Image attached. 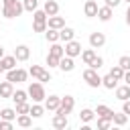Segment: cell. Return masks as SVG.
<instances>
[{
  "label": "cell",
  "mask_w": 130,
  "mask_h": 130,
  "mask_svg": "<svg viewBox=\"0 0 130 130\" xmlns=\"http://www.w3.org/2000/svg\"><path fill=\"white\" fill-rule=\"evenodd\" d=\"M28 95H30L35 102H41V100H45L47 95H45V87H43V81H32V83L28 85Z\"/></svg>",
  "instance_id": "6da1fadb"
},
{
  "label": "cell",
  "mask_w": 130,
  "mask_h": 130,
  "mask_svg": "<svg viewBox=\"0 0 130 130\" xmlns=\"http://www.w3.org/2000/svg\"><path fill=\"white\" fill-rule=\"evenodd\" d=\"M32 18H35L32 28H35L37 32H43V30L47 28V12H45V10H35Z\"/></svg>",
  "instance_id": "7a4b0ae2"
},
{
  "label": "cell",
  "mask_w": 130,
  "mask_h": 130,
  "mask_svg": "<svg viewBox=\"0 0 130 130\" xmlns=\"http://www.w3.org/2000/svg\"><path fill=\"white\" fill-rule=\"evenodd\" d=\"M83 79L87 81L89 87H100V85H102V77L98 75V71H95L93 67H87V69L83 71Z\"/></svg>",
  "instance_id": "3957f363"
},
{
  "label": "cell",
  "mask_w": 130,
  "mask_h": 130,
  "mask_svg": "<svg viewBox=\"0 0 130 130\" xmlns=\"http://www.w3.org/2000/svg\"><path fill=\"white\" fill-rule=\"evenodd\" d=\"M26 75H28V71H24V69H8V73H6V79L8 81H16V83H20V81H26Z\"/></svg>",
  "instance_id": "277c9868"
},
{
  "label": "cell",
  "mask_w": 130,
  "mask_h": 130,
  "mask_svg": "<svg viewBox=\"0 0 130 130\" xmlns=\"http://www.w3.org/2000/svg\"><path fill=\"white\" fill-rule=\"evenodd\" d=\"M28 73H30L32 77H37L39 81H51V73H49V71H45L41 65H32V67L28 69Z\"/></svg>",
  "instance_id": "5b68a950"
},
{
  "label": "cell",
  "mask_w": 130,
  "mask_h": 130,
  "mask_svg": "<svg viewBox=\"0 0 130 130\" xmlns=\"http://www.w3.org/2000/svg\"><path fill=\"white\" fill-rule=\"evenodd\" d=\"M24 10V6L16 0L14 4H10V6H4V16L6 18H14V16H20V12Z\"/></svg>",
  "instance_id": "8992f818"
},
{
  "label": "cell",
  "mask_w": 130,
  "mask_h": 130,
  "mask_svg": "<svg viewBox=\"0 0 130 130\" xmlns=\"http://www.w3.org/2000/svg\"><path fill=\"white\" fill-rule=\"evenodd\" d=\"M73 106H75V100L71 98V95H65V98H61V106L57 108V114H69L71 110H73Z\"/></svg>",
  "instance_id": "52a82bcc"
},
{
  "label": "cell",
  "mask_w": 130,
  "mask_h": 130,
  "mask_svg": "<svg viewBox=\"0 0 130 130\" xmlns=\"http://www.w3.org/2000/svg\"><path fill=\"white\" fill-rule=\"evenodd\" d=\"M81 53V43H77V41H67V45H65V55H69V57H75V55H79Z\"/></svg>",
  "instance_id": "ba28073f"
},
{
  "label": "cell",
  "mask_w": 130,
  "mask_h": 130,
  "mask_svg": "<svg viewBox=\"0 0 130 130\" xmlns=\"http://www.w3.org/2000/svg\"><path fill=\"white\" fill-rule=\"evenodd\" d=\"M16 57L14 55H8V57H2L0 59V73L2 71H8V69H14V65H16Z\"/></svg>",
  "instance_id": "9c48e42d"
},
{
  "label": "cell",
  "mask_w": 130,
  "mask_h": 130,
  "mask_svg": "<svg viewBox=\"0 0 130 130\" xmlns=\"http://www.w3.org/2000/svg\"><path fill=\"white\" fill-rule=\"evenodd\" d=\"M98 10H100V6H98V2H95V0H87V2H85V6H83L85 16H98Z\"/></svg>",
  "instance_id": "30bf717a"
},
{
  "label": "cell",
  "mask_w": 130,
  "mask_h": 130,
  "mask_svg": "<svg viewBox=\"0 0 130 130\" xmlns=\"http://www.w3.org/2000/svg\"><path fill=\"white\" fill-rule=\"evenodd\" d=\"M106 43V37H104V32H91L89 35V45L95 49V47H102Z\"/></svg>",
  "instance_id": "8fae6325"
},
{
  "label": "cell",
  "mask_w": 130,
  "mask_h": 130,
  "mask_svg": "<svg viewBox=\"0 0 130 130\" xmlns=\"http://www.w3.org/2000/svg\"><path fill=\"white\" fill-rule=\"evenodd\" d=\"M63 26H65V20H63V16H57V14L49 16V28H57V30H61Z\"/></svg>",
  "instance_id": "7c38bea8"
},
{
  "label": "cell",
  "mask_w": 130,
  "mask_h": 130,
  "mask_svg": "<svg viewBox=\"0 0 130 130\" xmlns=\"http://www.w3.org/2000/svg\"><path fill=\"white\" fill-rule=\"evenodd\" d=\"M12 93H14V89H12V81H2L0 83V95L2 98H12Z\"/></svg>",
  "instance_id": "4fadbf2b"
},
{
  "label": "cell",
  "mask_w": 130,
  "mask_h": 130,
  "mask_svg": "<svg viewBox=\"0 0 130 130\" xmlns=\"http://www.w3.org/2000/svg\"><path fill=\"white\" fill-rule=\"evenodd\" d=\"M28 55H30V51H28V47H26V45L16 47V51H14V57H16L18 61H26V59H28Z\"/></svg>",
  "instance_id": "5bb4252c"
},
{
  "label": "cell",
  "mask_w": 130,
  "mask_h": 130,
  "mask_svg": "<svg viewBox=\"0 0 130 130\" xmlns=\"http://www.w3.org/2000/svg\"><path fill=\"white\" fill-rule=\"evenodd\" d=\"M59 69H61V71H71V69H73V57L63 55L61 61H59Z\"/></svg>",
  "instance_id": "9a60e30c"
},
{
  "label": "cell",
  "mask_w": 130,
  "mask_h": 130,
  "mask_svg": "<svg viewBox=\"0 0 130 130\" xmlns=\"http://www.w3.org/2000/svg\"><path fill=\"white\" fill-rule=\"evenodd\" d=\"M67 116L65 114H55V118H53V126L55 128H59V130H63V128H67Z\"/></svg>",
  "instance_id": "2e32d148"
},
{
  "label": "cell",
  "mask_w": 130,
  "mask_h": 130,
  "mask_svg": "<svg viewBox=\"0 0 130 130\" xmlns=\"http://www.w3.org/2000/svg\"><path fill=\"white\" fill-rule=\"evenodd\" d=\"M116 98L122 100V102L128 100V98H130V85H128V83H126V85H118V87H116Z\"/></svg>",
  "instance_id": "e0dca14e"
},
{
  "label": "cell",
  "mask_w": 130,
  "mask_h": 130,
  "mask_svg": "<svg viewBox=\"0 0 130 130\" xmlns=\"http://www.w3.org/2000/svg\"><path fill=\"white\" fill-rule=\"evenodd\" d=\"M95 57H98V55H95V51H93V49H85V51L81 53V59H83V63H85V65H91V63L95 61Z\"/></svg>",
  "instance_id": "ac0fdd59"
},
{
  "label": "cell",
  "mask_w": 130,
  "mask_h": 130,
  "mask_svg": "<svg viewBox=\"0 0 130 130\" xmlns=\"http://www.w3.org/2000/svg\"><path fill=\"white\" fill-rule=\"evenodd\" d=\"M45 106H47V110H55V112H57V108L61 106V98H59V95H49Z\"/></svg>",
  "instance_id": "d6986e66"
},
{
  "label": "cell",
  "mask_w": 130,
  "mask_h": 130,
  "mask_svg": "<svg viewBox=\"0 0 130 130\" xmlns=\"http://www.w3.org/2000/svg\"><path fill=\"white\" fill-rule=\"evenodd\" d=\"M95 114H98L100 118H108V120L114 118V112H112L108 106H98V108H95Z\"/></svg>",
  "instance_id": "ffe728a7"
},
{
  "label": "cell",
  "mask_w": 130,
  "mask_h": 130,
  "mask_svg": "<svg viewBox=\"0 0 130 130\" xmlns=\"http://www.w3.org/2000/svg\"><path fill=\"white\" fill-rule=\"evenodd\" d=\"M45 12H47L49 16L57 14V12H59V4H57L55 0H47V2H45Z\"/></svg>",
  "instance_id": "44dd1931"
},
{
  "label": "cell",
  "mask_w": 130,
  "mask_h": 130,
  "mask_svg": "<svg viewBox=\"0 0 130 130\" xmlns=\"http://www.w3.org/2000/svg\"><path fill=\"white\" fill-rule=\"evenodd\" d=\"M98 16H100V20H104V22L110 20V18H112V6H108V4L102 6V8L98 10Z\"/></svg>",
  "instance_id": "7402d4cb"
},
{
  "label": "cell",
  "mask_w": 130,
  "mask_h": 130,
  "mask_svg": "<svg viewBox=\"0 0 130 130\" xmlns=\"http://www.w3.org/2000/svg\"><path fill=\"white\" fill-rule=\"evenodd\" d=\"M16 124H18V126H22V128H28V126L32 124V118H30V114H20V116L16 118Z\"/></svg>",
  "instance_id": "603a6c76"
},
{
  "label": "cell",
  "mask_w": 130,
  "mask_h": 130,
  "mask_svg": "<svg viewBox=\"0 0 130 130\" xmlns=\"http://www.w3.org/2000/svg\"><path fill=\"white\" fill-rule=\"evenodd\" d=\"M59 35H61V41H65V43H67V41H71V39H73L75 30H73V28H69V26H63V28L59 30Z\"/></svg>",
  "instance_id": "cb8c5ba5"
},
{
  "label": "cell",
  "mask_w": 130,
  "mask_h": 130,
  "mask_svg": "<svg viewBox=\"0 0 130 130\" xmlns=\"http://www.w3.org/2000/svg\"><path fill=\"white\" fill-rule=\"evenodd\" d=\"M102 83H104L108 89H114V87H116V83H118V79H116L112 73H108L106 77H102Z\"/></svg>",
  "instance_id": "d4e9b609"
},
{
  "label": "cell",
  "mask_w": 130,
  "mask_h": 130,
  "mask_svg": "<svg viewBox=\"0 0 130 130\" xmlns=\"http://www.w3.org/2000/svg\"><path fill=\"white\" fill-rule=\"evenodd\" d=\"M14 116H16V110H12V108L0 110V118H2V120H14Z\"/></svg>",
  "instance_id": "484cf974"
},
{
  "label": "cell",
  "mask_w": 130,
  "mask_h": 130,
  "mask_svg": "<svg viewBox=\"0 0 130 130\" xmlns=\"http://www.w3.org/2000/svg\"><path fill=\"white\" fill-rule=\"evenodd\" d=\"M49 53H51V55H55V57H59V59H61V57H63V55H65V49H63V47H61V45H57V43H53V47H51V49H49Z\"/></svg>",
  "instance_id": "4316f807"
},
{
  "label": "cell",
  "mask_w": 130,
  "mask_h": 130,
  "mask_svg": "<svg viewBox=\"0 0 130 130\" xmlns=\"http://www.w3.org/2000/svg\"><path fill=\"white\" fill-rule=\"evenodd\" d=\"M93 110H89V108H83L81 110V114H79V118H81V122H89V120H93Z\"/></svg>",
  "instance_id": "83f0119b"
},
{
  "label": "cell",
  "mask_w": 130,
  "mask_h": 130,
  "mask_svg": "<svg viewBox=\"0 0 130 130\" xmlns=\"http://www.w3.org/2000/svg\"><path fill=\"white\" fill-rule=\"evenodd\" d=\"M59 39H61L59 30H57V28H49V32H47V41H51V43H57Z\"/></svg>",
  "instance_id": "f1b7e54d"
},
{
  "label": "cell",
  "mask_w": 130,
  "mask_h": 130,
  "mask_svg": "<svg viewBox=\"0 0 130 130\" xmlns=\"http://www.w3.org/2000/svg\"><path fill=\"white\" fill-rule=\"evenodd\" d=\"M12 100H14L16 104H20V102H26V91H22V89H16V91L12 93Z\"/></svg>",
  "instance_id": "f546056e"
},
{
  "label": "cell",
  "mask_w": 130,
  "mask_h": 130,
  "mask_svg": "<svg viewBox=\"0 0 130 130\" xmlns=\"http://www.w3.org/2000/svg\"><path fill=\"white\" fill-rule=\"evenodd\" d=\"M28 112H30V106H28L26 102L16 104V114H28Z\"/></svg>",
  "instance_id": "4dcf8cb0"
},
{
  "label": "cell",
  "mask_w": 130,
  "mask_h": 130,
  "mask_svg": "<svg viewBox=\"0 0 130 130\" xmlns=\"http://www.w3.org/2000/svg\"><path fill=\"white\" fill-rule=\"evenodd\" d=\"M43 112H45V110H43V106L35 104V106H30V112H28V114H30V116H35V118H39V116H43Z\"/></svg>",
  "instance_id": "1f68e13d"
},
{
  "label": "cell",
  "mask_w": 130,
  "mask_h": 130,
  "mask_svg": "<svg viewBox=\"0 0 130 130\" xmlns=\"http://www.w3.org/2000/svg\"><path fill=\"white\" fill-rule=\"evenodd\" d=\"M112 122L118 124V126H124V124H126V114H124V112H122V114H114Z\"/></svg>",
  "instance_id": "d6a6232c"
},
{
  "label": "cell",
  "mask_w": 130,
  "mask_h": 130,
  "mask_svg": "<svg viewBox=\"0 0 130 130\" xmlns=\"http://www.w3.org/2000/svg\"><path fill=\"white\" fill-rule=\"evenodd\" d=\"M22 6H24V10L35 12V10H37V6H39V2H37V0H24V2H22Z\"/></svg>",
  "instance_id": "836d02e7"
},
{
  "label": "cell",
  "mask_w": 130,
  "mask_h": 130,
  "mask_svg": "<svg viewBox=\"0 0 130 130\" xmlns=\"http://www.w3.org/2000/svg\"><path fill=\"white\" fill-rule=\"evenodd\" d=\"M59 61H61L59 57H55V55H51V53L47 55V65H49V67H59Z\"/></svg>",
  "instance_id": "e575fe53"
},
{
  "label": "cell",
  "mask_w": 130,
  "mask_h": 130,
  "mask_svg": "<svg viewBox=\"0 0 130 130\" xmlns=\"http://www.w3.org/2000/svg\"><path fill=\"white\" fill-rule=\"evenodd\" d=\"M110 73H112V75H114V77H116L118 81H120V79H124V69H122L120 65H116V67H114V69H112Z\"/></svg>",
  "instance_id": "d590c367"
},
{
  "label": "cell",
  "mask_w": 130,
  "mask_h": 130,
  "mask_svg": "<svg viewBox=\"0 0 130 130\" xmlns=\"http://www.w3.org/2000/svg\"><path fill=\"white\" fill-rule=\"evenodd\" d=\"M118 65H120L124 71H126V69H130V57H128V55H122V57H120V61H118Z\"/></svg>",
  "instance_id": "8d00e7d4"
},
{
  "label": "cell",
  "mask_w": 130,
  "mask_h": 130,
  "mask_svg": "<svg viewBox=\"0 0 130 130\" xmlns=\"http://www.w3.org/2000/svg\"><path fill=\"white\" fill-rule=\"evenodd\" d=\"M110 122H112V120H108V118H100V116H98V128H110Z\"/></svg>",
  "instance_id": "74e56055"
},
{
  "label": "cell",
  "mask_w": 130,
  "mask_h": 130,
  "mask_svg": "<svg viewBox=\"0 0 130 130\" xmlns=\"http://www.w3.org/2000/svg\"><path fill=\"white\" fill-rule=\"evenodd\" d=\"M102 65H104V59H102V57H95V61H93L89 67H93V69H100Z\"/></svg>",
  "instance_id": "f35d334b"
},
{
  "label": "cell",
  "mask_w": 130,
  "mask_h": 130,
  "mask_svg": "<svg viewBox=\"0 0 130 130\" xmlns=\"http://www.w3.org/2000/svg\"><path fill=\"white\" fill-rule=\"evenodd\" d=\"M10 128H12V122L10 120H2L0 122V130H10Z\"/></svg>",
  "instance_id": "ab89813d"
},
{
  "label": "cell",
  "mask_w": 130,
  "mask_h": 130,
  "mask_svg": "<svg viewBox=\"0 0 130 130\" xmlns=\"http://www.w3.org/2000/svg\"><path fill=\"white\" fill-rule=\"evenodd\" d=\"M122 112H124L126 116L130 114V98H128V100H124V106H122Z\"/></svg>",
  "instance_id": "60d3db41"
},
{
  "label": "cell",
  "mask_w": 130,
  "mask_h": 130,
  "mask_svg": "<svg viewBox=\"0 0 130 130\" xmlns=\"http://www.w3.org/2000/svg\"><path fill=\"white\" fill-rule=\"evenodd\" d=\"M120 2H122V0H106V4H108V6H112V8H116Z\"/></svg>",
  "instance_id": "b9f144b4"
},
{
  "label": "cell",
  "mask_w": 130,
  "mask_h": 130,
  "mask_svg": "<svg viewBox=\"0 0 130 130\" xmlns=\"http://www.w3.org/2000/svg\"><path fill=\"white\" fill-rule=\"evenodd\" d=\"M122 81H126V83L130 85V69H126V71H124V79H122Z\"/></svg>",
  "instance_id": "7bdbcfd3"
},
{
  "label": "cell",
  "mask_w": 130,
  "mask_h": 130,
  "mask_svg": "<svg viewBox=\"0 0 130 130\" xmlns=\"http://www.w3.org/2000/svg\"><path fill=\"white\" fill-rule=\"evenodd\" d=\"M14 2H16V0H2V4H4V6H10V4H14Z\"/></svg>",
  "instance_id": "ee69618b"
},
{
  "label": "cell",
  "mask_w": 130,
  "mask_h": 130,
  "mask_svg": "<svg viewBox=\"0 0 130 130\" xmlns=\"http://www.w3.org/2000/svg\"><path fill=\"white\" fill-rule=\"evenodd\" d=\"M126 22L130 24V6H128V10H126Z\"/></svg>",
  "instance_id": "f6af8a7d"
},
{
  "label": "cell",
  "mask_w": 130,
  "mask_h": 130,
  "mask_svg": "<svg viewBox=\"0 0 130 130\" xmlns=\"http://www.w3.org/2000/svg\"><path fill=\"white\" fill-rule=\"evenodd\" d=\"M2 57H4V49L0 47V59H2Z\"/></svg>",
  "instance_id": "bcb514c9"
},
{
  "label": "cell",
  "mask_w": 130,
  "mask_h": 130,
  "mask_svg": "<svg viewBox=\"0 0 130 130\" xmlns=\"http://www.w3.org/2000/svg\"><path fill=\"white\" fill-rule=\"evenodd\" d=\"M126 2H130V0H126Z\"/></svg>",
  "instance_id": "7dc6e473"
}]
</instances>
